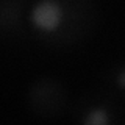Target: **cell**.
<instances>
[{"label":"cell","instance_id":"6da1fadb","mask_svg":"<svg viewBox=\"0 0 125 125\" xmlns=\"http://www.w3.org/2000/svg\"><path fill=\"white\" fill-rule=\"evenodd\" d=\"M64 21V8L56 0H42L30 11V22L42 34L56 33Z\"/></svg>","mask_w":125,"mask_h":125},{"label":"cell","instance_id":"3957f363","mask_svg":"<svg viewBox=\"0 0 125 125\" xmlns=\"http://www.w3.org/2000/svg\"><path fill=\"white\" fill-rule=\"evenodd\" d=\"M116 83L117 86H120L122 89H125V67H122L117 72V75H116Z\"/></svg>","mask_w":125,"mask_h":125},{"label":"cell","instance_id":"7a4b0ae2","mask_svg":"<svg viewBox=\"0 0 125 125\" xmlns=\"http://www.w3.org/2000/svg\"><path fill=\"white\" fill-rule=\"evenodd\" d=\"M111 113L103 105H95L89 108L81 119V125H111Z\"/></svg>","mask_w":125,"mask_h":125}]
</instances>
